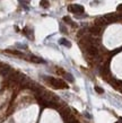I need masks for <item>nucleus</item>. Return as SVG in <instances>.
Returning a JSON list of instances; mask_svg holds the SVG:
<instances>
[{
  "instance_id": "f257e3e1",
  "label": "nucleus",
  "mask_w": 122,
  "mask_h": 123,
  "mask_svg": "<svg viewBox=\"0 0 122 123\" xmlns=\"http://www.w3.org/2000/svg\"><path fill=\"white\" fill-rule=\"evenodd\" d=\"M41 77L43 78L44 80L48 81L53 88H56V89H67L68 88V85H67L63 80H61V79H57V78L48 77V76H41Z\"/></svg>"
},
{
  "instance_id": "f03ea898",
  "label": "nucleus",
  "mask_w": 122,
  "mask_h": 123,
  "mask_svg": "<svg viewBox=\"0 0 122 123\" xmlns=\"http://www.w3.org/2000/svg\"><path fill=\"white\" fill-rule=\"evenodd\" d=\"M68 10H69L70 13H74V14H83L84 13V7L83 6H80V5H70L69 7H68Z\"/></svg>"
},
{
  "instance_id": "7ed1b4c3",
  "label": "nucleus",
  "mask_w": 122,
  "mask_h": 123,
  "mask_svg": "<svg viewBox=\"0 0 122 123\" xmlns=\"http://www.w3.org/2000/svg\"><path fill=\"white\" fill-rule=\"evenodd\" d=\"M86 50H87V53L91 56H97L98 55V50H97V46H95V45L89 44V45L86 46Z\"/></svg>"
},
{
  "instance_id": "20e7f679",
  "label": "nucleus",
  "mask_w": 122,
  "mask_h": 123,
  "mask_svg": "<svg viewBox=\"0 0 122 123\" xmlns=\"http://www.w3.org/2000/svg\"><path fill=\"white\" fill-rule=\"evenodd\" d=\"M106 18L107 23H115L119 19H121V15H117V14H109V15H105L104 16Z\"/></svg>"
},
{
  "instance_id": "39448f33",
  "label": "nucleus",
  "mask_w": 122,
  "mask_h": 123,
  "mask_svg": "<svg viewBox=\"0 0 122 123\" xmlns=\"http://www.w3.org/2000/svg\"><path fill=\"white\" fill-rule=\"evenodd\" d=\"M89 33H91L92 35H95V36H97V35H101L102 34V27H100V26H93V27H91L89 28Z\"/></svg>"
},
{
  "instance_id": "423d86ee",
  "label": "nucleus",
  "mask_w": 122,
  "mask_h": 123,
  "mask_svg": "<svg viewBox=\"0 0 122 123\" xmlns=\"http://www.w3.org/2000/svg\"><path fill=\"white\" fill-rule=\"evenodd\" d=\"M106 24H109V23H107V20H106V18H105V17H98V18H96L95 25L100 26V27H103V26H105Z\"/></svg>"
},
{
  "instance_id": "0eeeda50",
  "label": "nucleus",
  "mask_w": 122,
  "mask_h": 123,
  "mask_svg": "<svg viewBox=\"0 0 122 123\" xmlns=\"http://www.w3.org/2000/svg\"><path fill=\"white\" fill-rule=\"evenodd\" d=\"M30 60L32 61V62H35V63H44V62H45L43 59H41V58L36 56V55H30Z\"/></svg>"
},
{
  "instance_id": "6e6552de",
  "label": "nucleus",
  "mask_w": 122,
  "mask_h": 123,
  "mask_svg": "<svg viewBox=\"0 0 122 123\" xmlns=\"http://www.w3.org/2000/svg\"><path fill=\"white\" fill-rule=\"evenodd\" d=\"M59 44H61V45H65V46H67V47L71 46V43H70L67 38H60V40H59Z\"/></svg>"
},
{
  "instance_id": "1a4fd4ad",
  "label": "nucleus",
  "mask_w": 122,
  "mask_h": 123,
  "mask_svg": "<svg viewBox=\"0 0 122 123\" xmlns=\"http://www.w3.org/2000/svg\"><path fill=\"white\" fill-rule=\"evenodd\" d=\"M24 34H26L27 35V37L30 38V40H33V31L30 30L28 27H26V28H24Z\"/></svg>"
},
{
  "instance_id": "9d476101",
  "label": "nucleus",
  "mask_w": 122,
  "mask_h": 123,
  "mask_svg": "<svg viewBox=\"0 0 122 123\" xmlns=\"http://www.w3.org/2000/svg\"><path fill=\"white\" fill-rule=\"evenodd\" d=\"M62 76L65 77L66 79H67V80L68 81H70V82H74V77H72V75H71V73H68V72H65V73H63V75H62Z\"/></svg>"
},
{
  "instance_id": "9b49d317",
  "label": "nucleus",
  "mask_w": 122,
  "mask_h": 123,
  "mask_svg": "<svg viewBox=\"0 0 122 123\" xmlns=\"http://www.w3.org/2000/svg\"><path fill=\"white\" fill-rule=\"evenodd\" d=\"M41 6L43 8H49V1L48 0H41Z\"/></svg>"
},
{
  "instance_id": "f8f14e48",
  "label": "nucleus",
  "mask_w": 122,
  "mask_h": 123,
  "mask_svg": "<svg viewBox=\"0 0 122 123\" xmlns=\"http://www.w3.org/2000/svg\"><path fill=\"white\" fill-rule=\"evenodd\" d=\"M95 92L98 94H103L104 93V90H103V88H101V87H98V86H96L95 87Z\"/></svg>"
},
{
  "instance_id": "ddd939ff",
  "label": "nucleus",
  "mask_w": 122,
  "mask_h": 123,
  "mask_svg": "<svg viewBox=\"0 0 122 123\" xmlns=\"http://www.w3.org/2000/svg\"><path fill=\"white\" fill-rule=\"evenodd\" d=\"M63 20L67 21L68 24H71V25H74V23H72V20H71V19H70L69 17H67V16H66V17H63Z\"/></svg>"
},
{
  "instance_id": "4468645a",
  "label": "nucleus",
  "mask_w": 122,
  "mask_h": 123,
  "mask_svg": "<svg viewBox=\"0 0 122 123\" xmlns=\"http://www.w3.org/2000/svg\"><path fill=\"white\" fill-rule=\"evenodd\" d=\"M19 1H20L22 5H25V4H28V2H30V0H19Z\"/></svg>"
},
{
  "instance_id": "2eb2a0df",
  "label": "nucleus",
  "mask_w": 122,
  "mask_h": 123,
  "mask_svg": "<svg viewBox=\"0 0 122 123\" xmlns=\"http://www.w3.org/2000/svg\"><path fill=\"white\" fill-rule=\"evenodd\" d=\"M60 31H62V33H67V30H66L63 26H60Z\"/></svg>"
},
{
  "instance_id": "dca6fc26",
  "label": "nucleus",
  "mask_w": 122,
  "mask_h": 123,
  "mask_svg": "<svg viewBox=\"0 0 122 123\" xmlns=\"http://www.w3.org/2000/svg\"><path fill=\"white\" fill-rule=\"evenodd\" d=\"M119 10V11H122V5H119L118 6V8H117Z\"/></svg>"
},
{
  "instance_id": "f3484780",
  "label": "nucleus",
  "mask_w": 122,
  "mask_h": 123,
  "mask_svg": "<svg viewBox=\"0 0 122 123\" xmlns=\"http://www.w3.org/2000/svg\"><path fill=\"white\" fill-rule=\"evenodd\" d=\"M115 123H122V119H120V120L118 121V122H115Z\"/></svg>"
}]
</instances>
